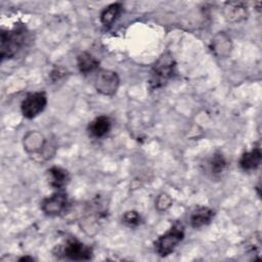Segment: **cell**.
<instances>
[{
    "label": "cell",
    "instance_id": "1",
    "mask_svg": "<svg viewBox=\"0 0 262 262\" xmlns=\"http://www.w3.org/2000/svg\"><path fill=\"white\" fill-rule=\"evenodd\" d=\"M175 60L170 52H164L155 62L149 74V86L151 89H159L167 84L172 78L175 70Z\"/></svg>",
    "mask_w": 262,
    "mask_h": 262
},
{
    "label": "cell",
    "instance_id": "2",
    "mask_svg": "<svg viewBox=\"0 0 262 262\" xmlns=\"http://www.w3.org/2000/svg\"><path fill=\"white\" fill-rule=\"evenodd\" d=\"M27 32L25 27L15 26L11 30L1 31V45L0 55L1 59L13 57L17 51L25 45Z\"/></svg>",
    "mask_w": 262,
    "mask_h": 262
},
{
    "label": "cell",
    "instance_id": "3",
    "mask_svg": "<svg viewBox=\"0 0 262 262\" xmlns=\"http://www.w3.org/2000/svg\"><path fill=\"white\" fill-rule=\"evenodd\" d=\"M184 237V227L181 223L176 222L168 231L158 237L155 242V249L156 252L162 256H168L171 254L177 245L183 239Z\"/></svg>",
    "mask_w": 262,
    "mask_h": 262
},
{
    "label": "cell",
    "instance_id": "4",
    "mask_svg": "<svg viewBox=\"0 0 262 262\" xmlns=\"http://www.w3.org/2000/svg\"><path fill=\"white\" fill-rule=\"evenodd\" d=\"M120 85V78L116 72L110 70H99L95 76L94 86L97 92L112 96L114 95Z\"/></svg>",
    "mask_w": 262,
    "mask_h": 262
},
{
    "label": "cell",
    "instance_id": "5",
    "mask_svg": "<svg viewBox=\"0 0 262 262\" xmlns=\"http://www.w3.org/2000/svg\"><path fill=\"white\" fill-rule=\"evenodd\" d=\"M46 104L47 96L44 92L38 91L30 93L21 102V114L27 119H33L44 111Z\"/></svg>",
    "mask_w": 262,
    "mask_h": 262
},
{
    "label": "cell",
    "instance_id": "6",
    "mask_svg": "<svg viewBox=\"0 0 262 262\" xmlns=\"http://www.w3.org/2000/svg\"><path fill=\"white\" fill-rule=\"evenodd\" d=\"M68 196L64 191L57 189L56 192L43 200L41 204L42 211L49 216H56L67 210Z\"/></svg>",
    "mask_w": 262,
    "mask_h": 262
},
{
    "label": "cell",
    "instance_id": "7",
    "mask_svg": "<svg viewBox=\"0 0 262 262\" xmlns=\"http://www.w3.org/2000/svg\"><path fill=\"white\" fill-rule=\"evenodd\" d=\"M61 254L68 259L82 261L92 258V249L77 239H69L61 248Z\"/></svg>",
    "mask_w": 262,
    "mask_h": 262
},
{
    "label": "cell",
    "instance_id": "8",
    "mask_svg": "<svg viewBox=\"0 0 262 262\" xmlns=\"http://www.w3.org/2000/svg\"><path fill=\"white\" fill-rule=\"evenodd\" d=\"M112 128V122L106 116H99L90 122L88 126L89 134L95 138L104 137Z\"/></svg>",
    "mask_w": 262,
    "mask_h": 262
},
{
    "label": "cell",
    "instance_id": "9",
    "mask_svg": "<svg viewBox=\"0 0 262 262\" xmlns=\"http://www.w3.org/2000/svg\"><path fill=\"white\" fill-rule=\"evenodd\" d=\"M261 158L262 154L260 147H253L251 150L246 151L242 155L238 162L239 167L245 171L255 170L256 168L259 167L261 163Z\"/></svg>",
    "mask_w": 262,
    "mask_h": 262
},
{
    "label": "cell",
    "instance_id": "10",
    "mask_svg": "<svg viewBox=\"0 0 262 262\" xmlns=\"http://www.w3.org/2000/svg\"><path fill=\"white\" fill-rule=\"evenodd\" d=\"M215 215L214 210L208 207H199L190 215V224L193 228H201L209 224Z\"/></svg>",
    "mask_w": 262,
    "mask_h": 262
},
{
    "label": "cell",
    "instance_id": "11",
    "mask_svg": "<svg viewBox=\"0 0 262 262\" xmlns=\"http://www.w3.org/2000/svg\"><path fill=\"white\" fill-rule=\"evenodd\" d=\"M224 13L227 19L231 21H241L247 17V5L244 2H226Z\"/></svg>",
    "mask_w": 262,
    "mask_h": 262
},
{
    "label": "cell",
    "instance_id": "12",
    "mask_svg": "<svg viewBox=\"0 0 262 262\" xmlns=\"http://www.w3.org/2000/svg\"><path fill=\"white\" fill-rule=\"evenodd\" d=\"M49 184L56 189H62L70 180V175L66 169L60 167H51L48 170Z\"/></svg>",
    "mask_w": 262,
    "mask_h": 262
},
{
    "label": "cell",
    "instance_id": "13",
    "mask_svg": "<svg viewBox=\"0 0 262 262\" xmlns=\"http://www.w3.org/2000/svg\"><path fill=\"white\" fill-rule=\"evenodd\" d=\"M77 64H78L79 71L82 74L87 75L98 69L99 60L95 56H93L91 53L84 51L77 56Z\"/></svg>",
    "mask_w": 262,
    "mask_h": 262
},
{
    "label": "cell",
    "instance_id": "14",
    "mask_svg": "<svg viewBox=\"0 0 262 262\" xmlns=\"http://www.w3.org/2000/svg\"><path fill=\"white\" fill-rule=\"evenodd\" d=\"M212 50L220 57L227 56L231 50V42L229 37L224 33L217 34L212 40Z\"/></svg>",
    "mask_w": 262,
    "mask_h": 262
},
{
    "label": "cell",
    "instance_id": "15",
    "mask_svg": "<svg viewBox=\"0 0 262 262\" xmlns=\"http://www.w3.org/2000/svg\"><path fill=\"white\" fill-rule=\"evenodd\" d=\"M121 3H113L106 6L100 13V21L104 27H111L122 11Z\"/></svg>",
    "mask_w": 262,
    "mask_h": 262
},
{
    "label": "cell",
    "instance_id": "16",
    "mask_svg": "<svg viewBox=\"0 0 262 262\" xmlns=\"http://www.w3.org/2000/svg\"><path fill=\"white\" fill-rule=\"evenodd\" d=\"M44 139L37 132H31L26 136L25 147L28 151H38L43 147Z\"/></svg>",
    "mask_w": 262,
    "mask_h": 262
},
{
    "label": "cell",
    "instance_id": "17",
    "mask_svg": "<svg viewBox=\"0 0 262 262\" xmlns=\"http://www.w3.org/2000/svg\"><path fill=\"white\" fill-rule=\"evenodd\" d=\"M226 166H227V162L221 152L214 154V156L212 157V159L209 162L210 171L214 175L221 174L225 170Z\"/></svg>",
    "mask_w": 262,
    "mask_h": 262
},
{
    "label": "cell",
    "instance_id": "18",
    "mask_svg": "<svg viewBox=\"0 0 262 262\" xmlns=\"http://www.w3.org/2000/svg\"><path fill=\"white\" fill-rule=\"evenodd\" d=\"M123 222L129 227H135L140 223V215L136 211H127L122 217Z\"/></svg>",
    "mask_w": 262,
    "mask_h": 262
},
{
    "label": "cell",
    "instance_id": "19",
    "mask_svg": "<svg viewBox=\"0 0 262 262\" xmlns=\"http://www.w3.org/2000/svg\"><path fill=\"white\" fill-rule=\"evenodd\" d=\"M172 205V199L166 194V193H161L156 201V207L159 211H166L169 209Z\"/></svg>",
    "mask_w": 262,
    "mask_h": 262
},
{
    "label": "cell",
    "instance_id": "20",
    "mask_svg": "<svg viewBox=\"0 0 262 262\" xmlns=\"http://www.w3.org/2000/svg\"><path fill=\"white\" fill-rule=\"evenodd\" d=\"M28 260H29V261H33L34 259L31 258V257H23V258L19 259V261H28Z\"/></svg>",
    "mask_w": 262,
    "mask_h": 262
}]
</instances>
